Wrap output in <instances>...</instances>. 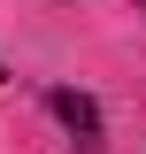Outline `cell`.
<instances>
[{
  "mask_svg": "<svg viewBox=\"0 0 146 154\" xmlns=\"http://www.w3.org/2000/svg\"><path fill=\"white\" fill-rule=\"evenodd\" d=\"M46 108L62 116V131H69L77 146H100V108H92L85 93H54V100H46Z\"/></svg>",
  "mask_w": 146,
  "mask_h": 154,
  "instance_id": "1",
  "label": "cell"
}]
</instances>
